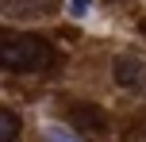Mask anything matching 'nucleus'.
Masks as SVG:
<instances>
[{"mask_svg": "<svg viewBox=\"0 0 146 142\" xmlns=\"http://www.w3.org/2000/svg\"><path fill=\"white\" fill-rule=\"evenodd\" d=\"M54 46L38 35H4L0 38V65L12 73H42L54 65Z\"/></svg>", "mask_w": 146, "mask_h": 142, "instance_id": "obj_1", "label": "nucleus"}, {"mask_svg": "<svg viewBox=\"0 0 146 142\" xmlns=\"http://www.w3.org/2000/svg\"><path fill=\"white\" fill-rule=\"evenodd\" d=\"M111 73H115V85H119V89L139 92L142 85H146V69H142V61L135 58V54H119L115 65H111Z\"/></svg>", "mask_w": 146, "mask_h": 142, "instance_id": "obj_3", "label": "nucleus"}, {"mask_svg": "<svg viewBox=\"0 0 146 142\" xmlns=\"http://www.w3.org/2000/svg\"><path fill=\"white\" fill-rule=\"evenodd\" d=\"M69 12L77 15V19H81V15H88V0H69Z\"/></svg>", "mask_w": 146, "mask_h": 142, "instance_id": "obj_6", "label": "nucleus"}, {"mask_svg": "<svg viewBox=\"0 0 146 142\" xmlns=\"http://www.w3.org/2000/svg\"><path fill=\"white\" fill-rule=\"evenodd\" d=\"M69 123L81 131V135H96V138L108 131V119H104V112L96 104H73L69 108Z\"/></svg>", "mask_w": 146, "mask_h": 142, "instance_id": "obj_2", "label": "nucleus"}, {"mask_svg": "<svg viewBox=\"0 0 146 142\" xmlns=\"http://www.w3.org/2000/svg\"><path fill=\"white\" fill-rule=\"evenodd\" d=\"M46 142H77L73 135H66L62 127H46Z\"/></svg>", "mask_w": 146, "mask_h": 142, "instance_id": "obj_5", "label": "nucleus"}, {"mask_svg": "<svg viewBox=\"0 0 146 142\" xmlns=\"http://www.w3.org/2000/svg\"><path fill=\"white\" fill-rule=\"evenodd\" d=\"M15 138H19V115L4 108L0 112V142H15Z\"/></svg>", "mask_w": 146, "mask_h": 142, "instance_id": "obj_4", "label": "nucleus"}]
</instances>
